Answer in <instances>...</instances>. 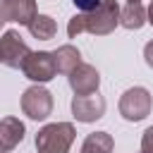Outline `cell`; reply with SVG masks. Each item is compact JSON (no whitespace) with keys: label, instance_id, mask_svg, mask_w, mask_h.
<instances>
[{"label":"cell","instance_id":"cell-1","mask_svg":"<svg viewBox=\"0 0 153 153\" xmlns=\"http://www.w3.org/2000/svg\"><path fill=\"white\" fill-rule=\"evenodd\" d=\"M120 24V5L117 0H100V5L91 12H79L67 24V36L76 38L79 33L88 31L96 36H108Z\"/></svg>","mask_w":153,"mask_h":153},{"label":"cell","instance_id":"cell-2","mask_svg":"<svg viewBox=\"0 0 153 153\" xmlns=\"http://www.w3.org/2000/svg\"><path fill=\"white\" fill-rule=\"evenodd\" d=\"M74 136H76V131H74L72 122L45 124L36 134V151L38 153H69Z\"/></svg>","mask_w":153,"mask_h":153},{"label":"cell","instance_id":"cell-3","mask_svg":"<svg viewBox=\"0 0 153 153\" xmlns=\"http://www.w3.org/2000/svg\"><path fill=\"white\" fill-rule=\"evenodd\" d=\"M151 108H153V98H151L148 88H143V86H131L120 98V115L127 122L146 120L151 115Z\"/></svg>","mask_w":153,"mask_h":153},{"label":"cell","instance_id":"cell-4","mask_svg":"<svg viewBox=\"0 0 153 153\" xmlns=\"http://www.w3.org/2000/svg\"><path fill=\"white\" fill-rule=\"evenodd\" d=\"M29 43L14 31V29H7L2 36H0V62L12 67V69H22L26 55H29Z\"/></svg>","mask_w":153,"mask_h":153},{"label":"cell","instance_id":"cell-5","mask_svg":"<svg viewBox=\"0 0 153 153\" xmlns=\"http://www.w3.org/2000/svg\"><path fill=\"white\" fill-rule=\"evenodd\" d=\"M22 112L29 120H45L53 112V96L43 86H31L22 96Z\"/></svg>","mask_w":153,"mask_h":153},{"label":"cell","instance_id":"cell-6","mask_svg":"<svg viewBox=\"0 0 153 153\" xmlns=\"http://www.w3.org/2000/svg\"><path fill=\"white\" fill-rule=\"evenodd\" d=\"M22 72H24V76L31 79V81H38V84L50 81V79L57 74V69H55V60H53V53H48V50L29 53L26 60H24V65H22Z\"/></svg>","mask_w":153,"mask_h":153},{"label":"cell","instance_id":"cell-7","mask_svg":"<svg viewBox=\"0 0 153 153\" xmlns=\"http://www.w3.org/2000/svg\"><path fill=\"white\" fill-rule=\"evenodd\" d=\"M105 112V98L96 91L88 96H74L72 98V115L76 122H96Z\"/></svg>","mask_w":153,"mask_h":153},{"label":"cell","instance_id":"cell-8","mask_svg":"<svg viewBox=\"0 0 153 153\" xmlns=\"http://www.w3.org/2000/svg\"><path fill=\"white\" fill-rule=\"evenodd\" d=\"M69 86L74 91V96H88V93H96L98 86H100V74L93 65H86V62H79L72 72H69Z\"/></svg>","mask_w":153,"mask_h":153},{"label":"cell","instance_id":"cell-9","mask_svg":"<svg viewBox=\"0 0 153 153\" xmlns=\"http://www.w3.org/2000/svg\"><path fill=\"white\" fill-rule=\"evenodd\" d=\"M36 14H38L36 0H5V2H0V26L7 22H19V24L29 26Z\"/></svg>","mask_w":153,"mask_h":153},{"label":"cell","instance_id":"cell-10","mask_svg":"<svg viewBox=\"0 0 153 153\" xmlns=\"http://www.w3.org/2000/svg\"><path fill=\"white\" fill-rule=\"evenodd\" d=\"M24 122L17 117H2L0 120V153H10L24 141Z\"/></svg>","mask_w":153,"mask_h":153},{"label":"cell","instance_id":"cell-11","mask_svg":"<svg viewBox=\"0 0 153 153\" xmlns=\"http://www.w3.org/2000/svg\"><path fill=\"white\" fill-rule=\"evenodd\" d=\"M53 60H55V69L60 72V74H69L79 62H81V55H79V50L74 48V45H60L55 53H53Z\"/></svg>","mask_w":153,"mask_h":153},{"label":"cell","instance_id":"cell-12","mask_svg":"<svg viewBox=\"0 0 153 153\" xmlns=\"http://www.w3.org/2000/svg\"><path fill=\"white\" fill-rule=\"evenodd\" d=\"M112 148H115V141L108 131H93L84 139L79 153H112Z\"/></svg>","mask_w":153,"mask_h":153},{"label":"cell","instance_id":"cell-13","mask_svg":"<svg viewBox=\"0 0 153 153\" xmlns=\"http://www.w3.org/2000/svg\"><path fill=\"white\" fill-rule=\"evenodd\" d=\"M120 24L129 31L134 29H141L146 24V10L141 2H129L124 10H120Z\"/></svg>","mask_w":153,"mask_h":153},{"label":"cell","instance_id":"cell-14","mask_svg":"<svg viewBox=\"0 0 153 153\" xmlns=\"http://www.w3.org/2000/svg\"><path fill=\"white\" fill-rule=\"evenodd\" d=\"M29 33H31L33 38H38V41H50V38L57 33V24H55V19L48 17V14H36V17L31 19V24H29Z\"/></svg>","mask_w":153,"mask_h":153},{"label":"cell","instance_id":"cell-15","mask_svg":"<svg viewBox=\"0 0 153 153\" xmlns=\"http://www.w3.org/2000/svg\"><path fill=\"white\" fill-rule=\"evenodd\" d=\"M141 153H153V127H148L141 136Z\"/></svg>","mask_w":153,"mask_h":153},{"label":"cell","instance_id":"cell-16","mask_svg":"<svg viewBox=\"0 0 153 153\" xmlns=\"http://www.w3.org/2000/svg\"><path fill=\"white\" fill-rule=\"evenodd\" d=\"M81 12H91V10H96L98 5H100V0H72Z\"/></svg>","mask_w":153,"mask_h":153},{"label":"cell","instance_id":"cell-17","mask_svg":"<svg viewBox=\"0 0 153 153\" xmlns=\"http://www.w3.org/2000/svg\"><path fill=\"white\" fill-rule=\"evenodd\" d=\"M143 60H146L148 67H153V41L146 43V48H143Z\"/></svg>","mask_w":153,"mask_h":153},{"label":"cell","instance_id":"cell-18","mask_svg":"<svg viewBox=\"0 0 153 153\" xmlns=\"http://www.w3.org/2000/svg\"><path fill=\"white\" fill-rule=\"evenodd\" d=\"M146 22L153 24V0H151V5H148V10H146Z\"/></svg>","mask_w":153,"mask_h":153},{"label":"cell","instance_id":"cell-19","mask_svg":"<svg viewBox=\"0 0 153 153\" xmlns=\"http://www.w3.org/2000/svg\"><path fill=\"white\" fill-rule=\"evenodd\" d=\"M129 2H141V0H129Z\"/></svg>","mask_w":153,"mask_h":153},{"label":"cell","instance_id":"cell-20","mask_svg":"<svg viewBox=\"0 0 153 153\" xmlns=\"http://www.w3.org/2000/svg\"><path fill=\"white\" fill-rule=\"evenodd\" d=\"M2 2H5V0H2Z\"/></svg>","mask_w":153,"mask_h":153}]
</instances>
